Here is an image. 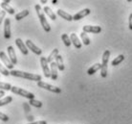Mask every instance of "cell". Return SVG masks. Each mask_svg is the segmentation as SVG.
<instances>
[{"mask_svg":"<svg viewBox=\"0 0 132 124\" xmlns=\"http://www.w3.org/2000/svg\"><path fill=\"white\" fill-rule=\"evenodd\" d=\"M29 104H30L31 106L36 107V108L42 107V102H40L39 100H36V99H31V100L29 101Z\"/></svg>","mask_w":132,"mask_h":124,"instance_id":"4316f807","label":"cell"},{"mask_svg":"<svg viewBox=\"0 0 132 124\" xmlns=\"http://www.w3.org/2000/svg\"><path fill=\"white\" fill-rule=\"evenodd\" d=\"M52 3H53L54 5H56V4L57 3V1H56V0H53V1H52Z\"/></svg>","mask_w":132,"mask_h":124,"instance_id":"d590c367","label":"cell"},{"mask_svg":"<svg viewBox=\"0 0 132 124\" xmlns=\"http://www.w3.org/2000/svg\"><path fill=\"white\" fill-rule=\"evenodd\" d=\"M128 27L130 30H132V13L129 14V18H128Z\"/></svg>","mask_w":132,"mask_h":124,"instance_id":"d6a6232c","label":"cell"},{"mask_svg":"<svg viewBox=\"0 0 132 124\" xmlns=\"http://www.w3.org/2000/svg\"><path fill=\"white\" fill-rule=\"evenodd\" d=\"M15 44H16V46L18 47V49L21 51V53L23 54V55H28L29 49L27 48L26 44L22 41L21 39H16V40H15Z\"/></svg>","mask_w":132,"mask_h":124,"instance_id":"8fae6325","label":"cell"},{"mask_svg":"<svg viewBox=\"0 0 132 124\" xmlns=\"http://www.w3.org/2000/svg\"><path fill=\"white\" fill-rule=\"evenodd\" d=\"M35 9H36V13H37L38 17H39L40 24H41L42 28L44 29V31L47 32V33L50 32V31H51V26H50V24L48 23L46 17H45V14L43 13V11H42V9H41V7H40L39 4H36V6H35Z\"/></svg>","mask_w":132,"mask_h":124,"instance_id":"7a4b0ae2","label":"cell"},{"mask_svg":"<svg viewBox=\"0 0 132 124\" xmlns=\"http://www.w3.org/2000/svg\"><path fill=\"white\" fill-rule=\"evenodd\" d=\"M25 44H26L27 48H28V49H30V50L32 51L34 54H36V55H38V56H40V55H41V53H42V50H41L40 48H38V47L36 46V44L34 43V42L31 40H27L26 42H25Z\"/></svg>","mask_w":132,"mask_h":124,"instance_id":"8992f818","label":"cell"},{"mask_svg":"<svg viewBox=\"0 0 132 124\" xmlns=\"http://www.w3.org/2000/svg\"><path fill=\"white\" fill-rule=\"evenodd\" d=\"M109 57H110V51L105 50L102 54V65H107L109 61Z\"/></svg>","mask_w":132,"mask_h":124,"instance_id":"44dd1931","label":"cell"},{"mask_svg":"<svg viewBox=\"0 0 132 124\" xmlns=\"http://www.w3.org/2000/svg\"><path fill=\"white\" fill-rule=\"evenodd\" d=\"M0 120L4 121V122H7V121L9 120V116H8L7 114H5L0 112Z\"/></svg>","mask_w":132,"mask_h":124,"instance_id":"4dcf8cb0","label":"cell"},{"mask_svg":"<svg viewBox=\"0 0 132 124\" xmlns=\"http://www.w3.org/2000/svg\"><path fill=\"white\" fill-rule=\"evenodd\" d=\"M13 101V97L12 96H6V97L0 99V107H3L5 105L9 104Z\"/></svg>","mask_w":132,"mask_h":124,"instance_id":"484cf974","label":"cell"},{"mask_svg":"<svg viewBox=\"0 0 132 124\" xmlns=\"http://www.w3.org/2000/svg\"><path fill=\"white\" fill-rule=\"evenodd\" d=\"M46 2H47L46 0H42V1H41V3H42V4H45Z\"/></svg>","mask_w":132,"mask_h":124,"instance_id":"8d00e7d4","label":"cell"},{"mask_svg":"<svg viewBox=\"0 0 132 124\" xmlns=\"http://www.w3.org/2000/svg\"><path fill=\"white\" fill-rule=\"evenodd\" d=\"M7 51H8V55H9V58H10L11 62L13 63V64H17V59H16V54L14 52V49H13V46H8L7 48Z\"/></svg>","mask_w":132,"mask_h":124,"instance_id":"4fadbf2b","label":"cell"},{"mask_svg":"<svg viewBox=\"0 0 132 124\" xmlns=\"http://www.w3.org/2000/svg\"><path fill=\"white\" fill-rule=\"evenodd\" d=\"M0 12H1V10H0Z\"/></svg>","mask_w":132,"mask_h":124,"instance_id":"74e56055","label":"cell"},{"mask_svg":"<svg viewBox=\"0 0 132 124\" xmlns=\"http://www.w3.org/2000/svg\"><path fill=\"white\" fill-rule=\"evenodd\" d=\"M107 72H108V69H107V65H102V68H101V76L102 78H105L107 76Z\"/></svg>","mask_w":132,"mask_h":124,"instance_id":"f1b7e54d","label":"cell"},{"mask_svg":"<svg viewBox=\"0 0 132 124\" xmlns=\"http://www.w3.org/2000/svg\"><path fill=\"white\" fill-rule=\"evenodd\" d=\"M10 74L12 76H13V77L24 78V79H27V80L30 81H36V82H40L41 81V76L38 75V74H33L30 73V72H24V71L15 70V69L11 70Z\"/></svg>","mask_w":132,"mask_h":124,"instance_id":"6da1fadb","label":"cell"},{"mask_svg":"<svg viewBox=\"0 0 132 124\" xmlns=\"http://www.w3.org/2000/svg\"><path fill=\"white\" fill-rule=\"evenodd\" d=\"M37 87H41V89H44V90H47V91H51V92H54V93H61V89L60 87H57L56 86H53L51 84H48V83H45L43 81H40V82H37Z\"/></svg>","mask_w":132,"mask_h":124,"instance_id":"277c9868","label":"cell"},{"mask_svg":"<svg viewBox=\"0 0 132 124\" xmlns=\"http://www.w3.org/2000/svg\"><path fill=\"white\" fill-rule=\"evenodd\" d=\"M0 59L3 62V64H5L6 68H9V69H12V70H13V68L14 65H13V63L11 62L10 58L7 57V54L5 53L4 51H0Z\"/></svg>","mask_w":132,"mask_h":124,"instance_id":"52a82bcc","label":"cell"},{"mask_svg":"<svg viewBox=\"0 0 132 124\" xmlns=\"http://www.w3.org/2000/svg\"><path fill=\"white\" fill-rule=\"evenodd\" d=\"M29 13H30V12L28 10H24L22 11V12H19V13H17L16 14H15V17H14V18H15V20H21L22 18H24V17H26L29 16Z\"/></svg>","mask_w":132,"mask_h":124,"instance_id":"7402d4cb","label":"cell"},{"mask_svg":"<svg viewBox=\"0 0 132 124\" xmlns=\"http://www.w3.org/2000/svg\"><path fill=\"white\" fill-rule=\"evenodd\" d=\"M123 60H125V56H123L122 54H121V55H119L118 57H116L115 59L112 61L111 64H112V65H114V67H116V65H118V64H121Z\"/></svg>","mask_w":132,"mask_h":124,"instance_id":"cb8c5ba5","label":"cell"},{"mask_svg":"<svg viewBox=\"0 0 132 124\" xmlns=\"http://www.w3.org/2000/svg\"><path fill=\"white\" fill-rule=\"evenodd\" d=\"M40 64H41V67H42L44 76L46 78H51V70H50V67H49V63L47 62V58L45 57L40 58Z\"/></svg>","mask_w":132,"mask_h":124,"instance_id":"5b68a950","label":"cell"},{"mask_svg":"<svg viewBox=\"0 0 132 124\" xmlns=\"http://www.w3.org/2000/svg\"><path fill=\"white\" fill-rule=\"evenodd\" d=\"M90 13H91L90 9H88V8H86V9H83V10L79 11L78 13H76L75 16H73V20H79V19H81V18H83V17H85L86 16H88Z\"/></svg>","mask_w":132,"mask_h":124,"instance_id":"7c38bea8","label":"cell"},{"mask_svg":"<svg viewBox=\"0 0 132 124\" xmlns=\"http://www.w3.org/2000/svg\"><path fill=\"white\" fill-rule=\"evenodd\" d=\"M61 40H62L63 43H64V45H65L66 47H70V45H71V43H72V41H71V39H70V37L67 35V34H62Z\"/></svg>","mask_w":132,"mask_h":124,"instance_id":"603a6c76","label":"cell"},{"mask_svg":"<svg viewBox=\"0 0 132 124\" xmlns=\"http://www.w3.org/2000/svg\"><path fill=\"white\" fill-rule=\"evenodd\" d=\"M11 90H12L11 84L0 82V91H11Z\"/></svg>","mask_w":132,"mask_h":124,"instance_id":"83f0119b","label":"cell"},{"mask_svg":"<svg viewBox=\"0 0 132 124\" xmlns=\"http://www.w3.org/2000/svg\"><path fill=\"white\" fill-rule=\"evenodd\" d=\"M5 16H6V12L5 11H1L0 12V24L2 23L3 19L5 18Z\"/></svg>","mask_w":132,"mask_h":124,"instance_id":"1f68e13d","label":"cell"},{"mask_svg":"<svg viewBox=\"0 0 132 124\" xmlns=\"http://www.w3.org/2000/svg\"><path fill=\"white\" fill-rule=\"evenodd\" d=\"M82 30L84 33H93L99 34L102 32V28L100 26H92V25H85L83 26Z\"/></svg>","mask_w":132,"mask_h":124,"instance_id":"30bf717a","label":"cell"},{"mask_svg":"<svg viewBox=\"0 0 132 124\" xmlns=\"http://www.w3.org/2000/svg\"><path fill=\"white\" fill-rule=\"evenodd\" d=\"M50 70H51V79L52 80H56L57 79V65H56V62H53L50 64Z\"/></svg>","mask_w":132,"mask_h":124,"instance_id":"5bb4252c","label":"cell"},{"mask_svg":"<svg viewBox=\"0 0 132 124\" xmlns=\"http://www.w3.org/2000/svg\"><path fill=\"white\" fill-rule=\"evenodd\" d=\"M29 124H47V121L39 120V121H36V122H32V123H29Z\"/></svg>","mask_w":132,"mask_h":124,"instance_id":"836d02e7","label":"cell"},{"mask_svg":"<svg viewBox=\"0 0 132 124\" xmlns=\"http://www.w3.org/2000/svg\"><path fill=\"white\" fill-rule=\"evenodd\" d=\"M9 3H10V0H5V1L0 3V7L3 9V11H5L9 14H14L15 11H14V9H13V7H11L9 5Z\"/></svg>","mask_w":132,"mask_h":124,"instance_id":"9c48e42d","label":"cell"},{"mask_svg":"<svg viewBox=\"0 0 132 124\" xmlns=\"http://www.w3.org/2000/svg\"><path fill=\"white\" fill-rule=\"evenodd\" d=\"M11 20L10 18H5V22H4V38L6 40L11 39Z\"/></svg>","mask_w":132,"mask_h":124,"instance_id":"ba28073f","label":"cell"},{"mask_svg":"<svg viewBox=\"0 0 132 124\" xmlns=\"http://www.w3.org/2000/svg\"><path fill=\"white\" fill-rule=\"evenodd\" d=\"M11 91L14 94H17V95H20V96H22V97H25L27 99H35V94L33 92H30V91H25L23 89H21V87H12V90Z\"/></svg>","mask_w":132,"mask_h":124,"instance_id":"3957f363","label":"cell"},{"mask_svg":"<svg viewBox=\"0 0 132 124\" xmlns=\"http://www.w3.org/2000/svg\"><path fill=\"white\" fill-rule=\"evenodd\" d=\"M102 68V64H93L92 67H89L88 68V70H87V74L88 75H93V74H95L98 70H100Z\"/></svg>","mask_w":132,"mask_h":124,"instance_id":"e0dca14e","label":"cell"},{"mask_svg":"<svg viewBox=\"0 0 132 124\" xmlns=\"http://www.w3.org/2000/svg\"><path fill=\"white\" fill-rule=\"evenodd\" d=\"M56 64L57 65V68H59V70L60 71H63L64 70V64H63V60H62V57L60 56V55H57L56 58Z\"/></svg>","mask_w":132,"mask_h":124,"instance_id":"ffe728a7","label":"cell"},{"mask_svg":"<svg viewBox=\"0 0 132 124\" xmlns=\"http://www.w3.org/2000/svg\"><path fill=\"white\" fill-rule=\"evenodd\" d=\"M70 39H71V41H72V43L74 44V46L76 47L77 49H80V48H81L82 44H81L80 40H79V39L78 38V36H77L76 34H75V33L71 34V36H70Z\"/></svg>","mask_w":132,"mask_h":124,"instance_id":"9a60e30c","label":"cell"},{"mask_svg":"<svg viewBox=\"0 0 132 124\" xmlns=\"http://www.w3.org/2000/svg\"><path fill=\"white\" fill-rule=\"evenodd\" d=\"M43 11H44V13H46L47 16H48V17H49L52 20H56V13H55L53 11L51 10V8H50V7L45 6V7H44V9H43Z\"/></svg>","mask_w":132,"mask_h":124,"instance_id":"ac0fdd59","label":"cell"},{"mask_svg":"<svg viewBox=\"0 0 132 124\" xmlns=\"http://www.w3.org/2000/svg\"><path fill=\"white\" fill-rule=\"evenodd\" d=\"M4 95H5V91H0V99L3 97Z\"/></svg>","mask_w":132,"mask_h":124,"instance_id":"e575fe53","label":"cell"},{"mask_svg":"<svg viewBox=\"0 0 132 124\" xmlns=\"http://www.w3.org/2000/svg\"><path fill=\"white\" fill-rule=\"evenodd\" d=\"M56 13H57V16H60V17H62L63 19L67 20V21H72L73 20V16H71L70 13H66L64 11L60 10V9L56 11Z\"/></svg>","mask_w":132,"mask_h":124,"instance_id":"2e32d148","label":"cell"},{"mask_svg":"<svg viewBox=\"0 0 132 124\" xmlns=\"http://www.w3.org/2000/svg\"><path fill=\"white\" fill-rule=\"evenodd\" d=\"M80 39H81V40H82V42L84 45H89L90 44V39L89 37L87 36V34L84 33V32H81L80 33Z\"/></svg>","mask_w":132,"mask_h":124,"instance_id":"d4e9b609","label":"cell"},{"mask_svg":"<svg viewBox=\"0 0 132 124\" xmlns=\"http://www.w3.org/2000/svg\"><path fill=\"white\" fill-rule=\"evenodd\" d=\"M57 55H59V49H57V48H55V49L50 53L49 56L47 57V62H48L49 64L53 63L54 60H56V58Z\"/></svg>","mask_w":132,"mask_h":124,"instance_id":"d6986e66","label":"cell"},{"mask_svg":"<svg viewBox=\"0 0 132 124\" xmlns=\"http://www.w3.org/2000/svg\"><path fill=\"white\" fill-rule=\"evenodd\" d=\"M0 72L3 74V75H5V76H9V75H11L10 71H8V68H6L5 67H3L1 63H0Z\"/></svg>","mask_w":132,"mask_h":124,"instance_id":"f546056e","label":"cell"}]
</instances>
